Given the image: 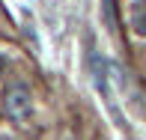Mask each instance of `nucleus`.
<instances>
[{"label": "nucleus", "instance_id": "nucleus-1", "mask_svg": "<svg viewBox=\"0 0 146 140\" xmlns=\"http://www.w3.org/2000/svg\"><path fill=\"white\" fill-rule=\"evenodd\" d=\"M3 110H6V116L15 119V122H27V119H30L33 98H30L27 84H21V81L9 84V90L3 92Z\"/></svg>", "mask_w": 146, "mask_h": 140}, {"label": "nucleus", "instance_id": "nucleus-2", "mask_svg": "<svg viewBox=\"0 0 146 140\" xmlns=\"http://www.w3.org/2000/svg\"><path fill=\"white\" fill-rule=\"evenodd\" d=\"M131 30L137 36H146V0H137L131 6Z\"/></svg>", "mask_w": 146, "mask_h": 140}, {"label": "nucleus", "instance_id": "nucleus-3", "mask_svg": "<svg viewBox=\"0 0 146 140\" xmlns=\"http://www.w3.org/2000/svg\"><path fill=\"white\" fill-rule=\"evenodd\" d=\"M3 69H6V57H0V75H3Z\"/></svg>", "mask_w": 146, "mask_h": 140}]
</instances>
